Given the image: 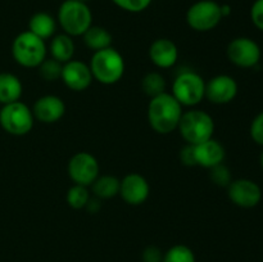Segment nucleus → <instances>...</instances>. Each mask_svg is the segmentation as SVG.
Instances as JSON below:
<instances>
[{"instance_id":"ddd939ff","label":"nucleus","mask_w":263,"mask_h":262,"mask_svg":"<svg viewBox=\"0 0 263 262\" xmlns=\"http://www.w3.org/2000/svg\"><path fill=\"white\" fill-rule=\"evenodd\" d=\"M118 194L127 204L140 205L149 198L151 186L143 175L131 172L121 180Z\"/></svg>"},{"instance_id":"412c9836","label":"nucleus","mask_w":263,"mask_h":262,"mask_svg":"<svg viewBox=\"0 0 263 262\" xmlns=\"http://www.w3.org/2000/svg\"><path fill=\"white\" fill-rule=\"evenodd\" d=\"M82 40H84V44L86 45V48H89L90 50H92L95 53V51L109 48L112 45L113 39L107 28L102 27V26L92 25L82 35Z\"/></svg>"},{"instance_id":"7c9ffc66","label":"nucleus","mask_w":263,"mask_h":262,"mask_svg":"<svg viewBox=\"0 0 263 262\" xmlns=\"http://www.w3.org/2000/svg\"><path fill=\"white\" fill-rule=\"evenodd\" d=\"M143 262H162L163 259V252L156 246H148L141 254Z\"/></svg>"},{"instance_id":"4be33fe9","label":"nucleus","mask_w":263,"mask_h":262,"mask_svg":"<svg viewBox=\"0 0 263 262\" xmlns=\"http://www.w3.org/2000/svg\"><path fill=\"white\" fill-rule=\"evenodd\" d=\"M120 182L113 175H99L91 184V192L98 199H110L120 193Z\"/></svg>"},{"instance_id":"393cba45","label":"nucleus","mask_w":263,"mask_h":262,"mask_svg":"<svg viewBox=\"0 0 263 262\" xmlns=\"http://www.w3.org/2000/svg\"><path fill=\"white\" fill-rule=\"evenodd\" d=\"M162 262H197V258L190 247L176 244L164 252Z\"/></svg>"},{"instance_id":"5701e85b","label":"nucleus","mask_w":263,"mask_h":262,"mask_svg":"<svg viewBox=\"0 0 263 262\" xmlns=\"http://www.w3.org/2000/svg\"><path fill=\"white\" fill-rule=\"evenodd\" d=\"M141 91L149 98H154L157 95L166 91V79L159 72H149L141 79Z\"/></svg>"},{"instance_id":"bb28decb","label":"nucleus","mask_w":263,"mask_h":262,"mask_svg":"<svg viewBox=\"0 0 263 262\" xmlns=\"http://www.w3.org/2000/svg\"><path fill=\"white\" fill-rule=\"evenodd\" d=\"M210 177L211 180H212L213 184L217 185V186L228 188L229 185H230V182L233 181L230 170H229L223 163L212 167L210 172Z\"/></svg>"},{"instance_id":"0eeeda50","label":"nucleus","mask_w":263,"mask_h":262,"mask_svg":"<svg viewBox=\"0 0 263 262\" xmlns=\"http://www.w3.org/2000/svg\"><path fill=\"white\" fill-rule=\"evenodd\" d=\"M172 95L182 107H195L205 98V81L194 71H184L172 84Z\"/></svg>"},{"instance_id":"f704fd0d","label":"nucleus","mask_w":263,"mask_h":262,"mask_svg":"<svg viewBox=\"0 0 263 262\" xmlns=\"http://www.w3.org/2000/svg\"><path fill=\"white\" fill-rule=\"evenodd\" d=\"M80 2H82V3H89V2H91V0H80Z\"/></svg>"},{"instance_id":"39448f33","label":"nucleus","mask_w":263,"mask_h":262,"mask_svg":"<svg viewBox=\"0 0 263 262\" xmlns=\"http://www.w3.org/2000/svg\"><path fill=\"white\" fill-rule=\"evenodd\" d=\"M177 130L186 144L197 145L213 138L215 121L212 116L204 110L190 109L182 113Z\"/></svg>"},{"instance_id":"c85d7f7f","label":"nucleus","mask_w":263,"mask_h":262,"mask_svg":"<svg viewBox=\"0 0 263 262\" xmlns=\"http://www.w3.org/2000/svg\"><path fill=\"white\" fill-rule=\"evenodd\" d=\"M249 134L254 143L263 146V112L253 118L249 127Z\"/></svg>"},{"instance_id":"9b49d317","label":"nucleus","mask_w":263,"mask_h":262,"mask_svg":"<svg viewBox=\"0 0 263 262\" xmlns=\"http://www.w3.org/2000/svg\"><path fill=\"white\" fill-rule=\"evenodd\" d=\"M229 199L240 208H253L262 200V189L251 179H236L228 186Z\"/></svg>"},{"instance_id":"9d476101","label":"nucleus","mask_w":263,"mask_h":262,"mask_svg":"<svg viewBox=\"0 0 263 262\" xmlns=\"http://www.w3.org/2000/svg\"><path fill=\"white\" fill-rule=\"evenodd\" d=\"M67 172L73 184L89 188L99 176V162L89 152H77L68 161Z\"/></svg>"},{"instance_id":"b1692460","label":"nucleus","mask_w":263,"mask_h":262,"mask_svg":"<svg viewBox=\"0 0 263 262\" xmlns=\"http://www.w3.org/2000/svg\"><path fill=\"white\" fill-rule=\"evenodd\" d=\"M90 198H91V195H90L89 188L84 186V185L73 184L67 190L66 202L73 210H82L87 205Z\"/></svg>"},{"instance_id":"c756f323","label":"nucleus","mask_w":263,"mask_h":262,"mask_svg":"<svg viewBox=\"0 0 263 262\" xmlns=\"http://www.w3.org/2000/svg\"><path fill=\"white\" fill-rule=\"evenodd\" d=\"M249 15H251V21L254 27L263 32V0H254Z\"/></svg>"},{"instance_id":"aec40b11","label":"nucleus","mask_w":263,"mask_h":262,"mask_svg":"<svg viewBox=\"0 0 263 262\" xmlns=\"http://www.w3.org/2000/svg\"><path fill=\"white\" fill-rule=\"evenodd\" d=\"M49 51L50 57L59 63L64 64L73 59L74 55V41L67 33H57L51 38L50 44H49Z\"/></svg>"},{"instance_id":"4468645a","label":"nucleus","mask_w":263,"mask_h":262,"mask_svg":"<svg viewBox=\"0 0 263 262\" xmlns=\"http://www.w3.org/2000/svg\"><path fill=\"white\" fill-rule=\"evenodd\" d=\"M61 80L72 91H84L91 85L94 79L89 64L77 59H71L63 64Z\"/></svg>"},{"instance_id":"f257e3e1","label":"nucleus","mask_w":263,"mask_h":262,"mask_svg":"<svg viewBox=\"0 0 263 262\" xmlns=\"http://www.w3.org/2000/svg\"><path fill=\"white\" fill-rule=\"evenodd\" d=\"M182 113V105L175 99L171 92L164 91L151 98L146 117L152 130L161 135H167L177 130Z\"/></svg>"},{"instance_id":"6ab92c4d","label":"nucleus","mask_w":263,"mask_h":262,"mask_svg":"<svg viewBox=\"0 0 263 262\" xmlns=\"http://www.w3.org/2000/svg\"><path fill=\"white\" fill-rule=\"evenodd\" d=\"M57 26L58 22L55 18L46 12L35 13L28 21V31L45 41L55 35Z\"/></svg>"},{"instance_id":"cd10ccee","label":"nucleus","mask_w":263,"mask_h":262,"mask_svg":"<svg viewBox=\"0 0 263 262\" xmlns=\"http://www.w3.org/2000/svg\"><path fill=\"white\" fill-rule=\"evenodd\" d=\"M116 7L128 13H141L148 9L153 0H110Z\"/></svg>"},{"instance_id":"1a4fd4ad","label":"nucleus","mask_w":263,"mask_h":262,"mask_svg":"<svg viewBox=\"0 0 263 262\" xmlns=\"http://www.w3.org/2000/svg\"><path fill=\"white\" fill-rule=\"evenodd\" d=\"M226 55L229 61L239 68H253L261 59V46L253 39L240 36L229 43Z\"/></svg>"},{"instance_id":"423d86ee","label":"nucleus","mask_w":263,"mask_h":262,"mask_svg":"<svg viewBox=\"0 0 263 262\" xmlns=\"http://www.w3.org/2000/svg\"><path fill=\"white\" fill-rule=\"evenodd\" d=\"M33 122L32 109L21 100L4 104L0 109V126L10 135H27L32 130Z\"/></svg>"},{"instance_id":"a878e982","label":"nucleus","mask_w":263,"mask_h":262,"mask_svg":"<svg viewBox=\"0 0 263 262\" xmlns=\"http://www.w3.org/2000/svg\"><path fill=\"white\" fill-rule=\"evenodd\" d=\"M39 68V74H40L41 79L44 81L48 82H54L57 80L61 79L62 76V68H63V64L59 63L58 61L46 57L43 62L40 63Z\"/></svg>"},{"instance_id":"f3484780","label":"nucleus","mask_w":263,"mask_h":262,"mask_svg":"<svg viewBox=\"0 0 263 262\" xmlns=\"http://www.w3.org/2000/svg\"><path fill=\"white\" fill-rule=\"evenodd\" d=\"M149 59L158 68H171L179 59V49L176 44L167 38L156 39L149 46Z\"/></svg>"},{"instance_id":"6e6552de","label":"nucleus","mask_w":263,"mask_h":262,"mask_svg":"<svg viewBox=\"0 0 263 262\" xmlns=\"http://www.w3.org/2000/svg\"><path fill=\"white\" fill-rule=\"evenodd\" d=\"M223 15L221 4L215 0H198L186 12V23L197 32H208L220 25Z\"/></svg>"},{"instance_id":"2eb2a0df","label":"nucleus","mask_w":263,"mask_h":262,"mask_svg":"<svg viewBox=\"0 0 263 262\" xmlns=\"http://www.w3.org/2000/svg\"><path fill=\"white\" fill-rule=\"evenodd\" d=\"M32 113L35 120L43 123H55L62 120L66 113L63 99L57 95H44L33 103Z\"/></svg>"},{"instance_id":"a211bd4d","label":"nucleus","mask_w":263,"mask_h":262,"mask_svg":"<svg viewBox=\"0 0 263 262\" xmlns=\"http://www.w3.org/2000/svg\"><path fill=\"white\" fill-rule=\"evenodd\" d=\"M23 85L20 77L10 72H0V104H9L21 99Z\"/></svg>"},{"instance_id":"72a5a7b5","label":"nucleus","mask_w":263,"mask_h":262,"mask_svg":"<svg viewBox=\"0 0 263 262\" xmlns=\"http://www.w3.org/2000/svg\"><path fill=\"white\" fill-rule=\"evenodd\" d=\"M259 161H261V166H262V169H263V151H262V153H261V158H259Z\"/></svg>"},{"instance_id":"20e7f679","label":"nucleus","mask_w":263,"mask_h":262,"mask_svg":"<svg viewBox=\"0 0 263 262\" xmlns=\"http://www.w3.org/2000/svg\"><path fill=\"white\" fill-rule=\"evenodd\" d=\"M12 55L15 63L25 68H37L48 55L45 40L30 31L18 33L12 43Z\"/></svg>"},{"instance_id":"7ed1b4c3","label":"nucleus","mask_w":263,"mask_h":262,"mask_svg":"<svg viewBox=\"0 0 263 262\" xmlns=\"http://www.w3.org/2000/svg\"><path fill=\"white\" fill-rule=\"evenodd\" d=\"M57 22L63 32L71 38L82 36L92 26V12L87 3L64 0L58 8Z\"/></svg>"},{"instance_id":"2f4dec72","label":"nucleus","mask_w":263,"mask_h":262,"mask_svg":"<svg viewBox=\"0 0 263 262\" xmlns=\"http://www.w3.org/2000/svg\"><path fill=\"white\" fill-rule=\"evenodd\" d=\"M180 159H181V163L185 164V166H197L195 164V159H194V151H193V145H189L186 144L185 148H182L180 151Z\"/></svg>"},{"instance_id":"f03ea898","label":"nucleus","mask_w":263,"mask_h":262,"mask_svg":"<svg viewBox=\"0 0 263 262\" xmlns=\"http://www.w3.org/2000/svg\"><path fill=\"white\" fill-rule=\"evenodd\" d=\"M90 71L92 79L103 85H115L125 74V59L122 54L112 46L95 51L90 59Z\"/></svg>"},{"instance_id":"f8f14e48","label":"nucleus","mask_w":263,"mask_h":262,"mask_svg":"<svg viewBox=\"0 0 263 262\" xmlns=\"http://www.w3.org/2000/svg\"><path fill=\"white\" fill-rule=\"evenodd\" d=\"M238 82L229 74H217L205 82V98L213 104H229L236 98Z\"/></svg>"},{"instance_id":"473e14b6","label":"nucleus","mask_w":263,"mask_h":262,"mask_svg":"<svg viewBox=\"0 0 263 262\" xmlns=\"http://www.w3.org/2000/svg\"><path fill=\"white\" fill-rule=\"evenodd\" d=\"M221 12H222L223 18L228 17V15H230V13H231V8H230V5H228V4L221 5Z\"/></svg>"},{"instance_id":"dca6fc26","label":"nucleus","mask_w":263,"mask_h":262,"mask_svg":"<svg viewBox=\"0 0 263 262\" xmlns=\"http://www.w3.org/2000/svg\"><path fill=\"white\" fill-rule=\"evenodd\" d=\"M193 151H194L195 164L208 170L223 163L226 157V151L222 144L213 138L193 145Z\"/></svg>"}]
</instances>
